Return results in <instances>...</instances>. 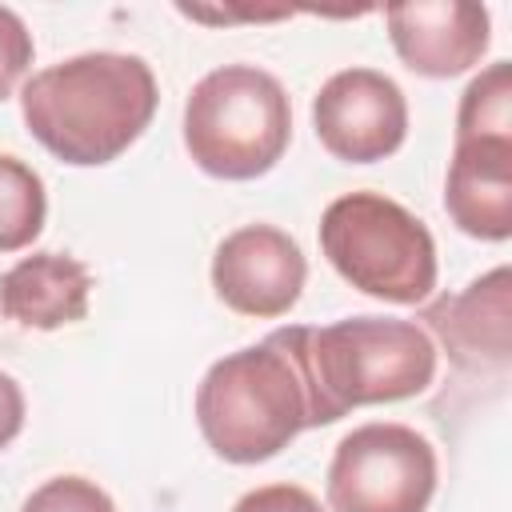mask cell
Masks as SVG:
<instances>
[{
	"instance_id": "obj_15",
	"label": "cell",
	"mask_w": 512,
	"mask_h": 512,
	"mask_svg": "<svg viewBox=\"0 0 512 512\" xmlns=\"http://www.w3.org/2000/svg\"><path fill=\"white\" fill-rule=\"evenodd\" d=\"M20 512H116L112 496L84 476H52L44 480Z\"/></svg>"
},
{
	"instance_id": "obj_13",
	"label": "cell",
	"mask_w": 512,
	"mask_h": 512,
	"mask_svg": "<svg viewBox=\"0 0 512 512\" xmlns=\"http://www.w3.org/2000/svg\"><path fill=\"white\" fill-rule=\"evenodd\" d=\"M48 196L32 164L0 152V252H20L44 232Z\"/></svg>"
},
{
	"instance_id": "obj_7",
	"label": "cell",
	"mask_w": 512,
	"mask_h": 512,
	"mask_svg": "<svg viewBox=\"0 0 512 512\" xmlns=\"http://www.w3.org/2000/svg\"><path fill=\"white\" fill-rule=\"evenodd\" d=\"M320 144L344 164H376L408 136V100L400 84L376 68H344L328 76L312 100Z\"/></svg>"
},
{
	"instance_id": "obj_12",
	"label": "cell",
	"mask_w": 512,
	"mask_h": 512,
	"mask_svg": "<svg viewBox=\"0 0 512 512\" xmlns=\"http://www.w3.org/2000/svg\"><path fill=\"white\" fill-rule=\"evenodd\" d=\"M508 268L476 276L460 296H440L424 308L428 328L444 340L456 364H508Z\"/></svg>"
},
{
	"instance_id": "obj_9",
	"label": "cell",
	"mask_w": 512,
	"mask_h": 512,
	"mask_svg": "<svg viewBox=\"0 0 512 512\" xmlns=\"http://www.w3.org/2000/svg\"><path fill=\"white\" fill-rule=\"evenodd\" d=\"M388 36L404 68L428 80H448L480 64L492 40L484 4L468 0H412L384 8Z\"/></svg>"
},
{
	"instance_id": "obj_3",
	"label": "cell",
	"mask_w": 512,
	"mask_h": 512,
	"mask_svg": "<svg viewBox=\"0 0 512 512\" xmlns=\"http://www.w3.org/2000/svg\"><path fill=\"white\" fill-rule=\"evenodd\" d=\"M304 360L324 424L364 404L420 396L436 380V344L416 320L348 316L304 332Z\"/></svg>"
},
{
	"instance_id": "obj_14",
	"label": "cell",
	"mask_w": 512,
	"mask_h": 512,
	"mask_svg": "<svg viewBox=\"0 0 512 512\" xmlns=\"http://www.w3.org/2000/svg\"><path fill=\"white\" fill-rule=\"evenodd\" d=\"M456 140H512V64L508 60L488 64L460 92Z\"/></svg>"
},
{
	"instance_id": "obj_11",
	"label": "cell",
	"mask_w": 512,
	"mask_h": 512,
	"mask_svg": "<svg viewBox=\"0 0 512 512\" xmlns=\"http://www.w3.org/2000/svg\"><path fill=\"white\" fill-rule=\"evenodd\" d=\"M92 296V272L68 252H32L0 276L4 320L36 332H52L84 320Z\"/></svg>"
},
{
	"instance_id": "obj_16",
	"label": "cell",
	"mask_w": 512,
	"mask_h": 512,
	"mask_svg": "<svg viewBox=\"0 0 512 512\" xmlns=\"http://www.w3.org/2000/svg\"><path fill=\"white\" fill-rule=\"evenodd\" d=\"M32 32L24 28V20L0 4V100L12 96V88L20 84V76L32 64Z\"/></svg>"
},
{
	"instance_id": "obj_18",
	"label": "cell",
	"mask_w": 512,
	"mask_h": 512,
	"mask_svg": "<svg viewBox=\"0 0 512 512\" xmlns=\"http://www.w3.org/2000/svg\"><path fill=\"white\" fill-rule=\"evenodd\" d=\"M24 428V392L20 384L0 372V448H8Z\"/></svg>"
},
{
	"instance_id": "obj_8",
	"label": "cell",
	"mask_w": 512,
	"mask_h": 512,
	"mask_svg": "<svg viewBox=\"0 0 512 512\" xmlns=\"http://www.w3.org/2000/svg\"><path fill=\"white\" fill-rule=\"evenodd\" d=\"M304 280L308 260L300 244L276 224H244L212 252V288L240 316H284L300 300Z\"/></svg>"
},
{
	"instance_id": "obj_10",
	"label": "cell",
	"mask_w": 512,
	"mask_h": 512,
	"mask_svg": "<svg viewBox=\"0 0 512 512\" xmlns=\"http://www.w3.org/2000/svg\"><path fill=\"white\" fill-rule=\"evenodd\" d=\"M444 208L464 236H512V140H456L444 180Z\"/></svg>"
},
{
	"instance_id": "obj_4",
	"label": "cell",
	"mask_w": 512,
	"mask_h": 512,
	"mask_svg": "<svg viewBox=\"0 0 512 512\" xmlns=\"http://www.w3.org/2000/svg\"><path fill=\"white\" fill-rule=\"evenodd\" d=\"M292 140L284 84L256 64H224L200 76L184 104V148L216 180H256Z\"/></svg>"
},
{
	"instance_id": "obj_5",
	"label": "cell",
	"mask_w": 512,
	"mask_h": 512,
	"mask_svg": "<svg viewBox=\"0 0 512 512\" xmlns=\"http://www.w3.org/2000/svg\"><path fill=\"white\" fill-rule=\"evenodd\" d=\"M320 252L364 296L424 304L436 288V240L420 216L380 192H348L320 216Z\"/></svg>"
},
{
	"instance_id": "obj_2",
	"label": "cell",
	"mask_w": 512,
	"mask_h": 512,
	"mask_svg": "<svg viewBox=\"0 0 512 512\" xmlns=\"http://www.w3.org/2000/svg\"><path fill=\"white\" fill-rule=\"evenodd\" d=\"M160 104L156 76L128 52H80L32 72L20 88L28 132L64 164L96 168L128 152Z\"/></svg>"
},
{
	"instance_id": "obj_6",
	"label": "cell",
	"mask_w": 512,
	"mask_h": 512,
	"mask_svg": "<svg viewBox=\"0 0 512 512\" xmlns=\"http://www.w3.org/2000/svg\"><path fill=\"white\" fill-rule=\"evenodd\" d=\"M436 448L408 424L352 428L328 464L332 512H424L436 492Z\"/></svg>"
},
{
	"instance_id": "obj_17",
	"label": "cell",
	"mask_w": 512,
	"mask_h": 512,
	"mask_svg": "<svg viewBox=\"0 0 512 512\" xmlns=\"http://www.w3.org/2000/svg\"><path fill=\"white\" fill-rule=\"evenodd\" d=\"M232 512H324V508L300 484H264V488L244 492L232 504Z\"/></svg>"
},
{
	"instance_id": "obj_1",
	"label": "cell",
	"mask_w": 512,
	"mask_h": 512,
	"mask_svg": "<svg viewBox=\"0 0 512 512\" xmlns=\"http://www.w3.org/2000/svg\"><path fill=\"white\" fill-rule=\"evenodd\" d=\"M308 324L268 332L260 344L220 356L196 388L204 444L228 464H260L304 428H320V404L304 360Z\"/></svg>"
}]
</instances>
